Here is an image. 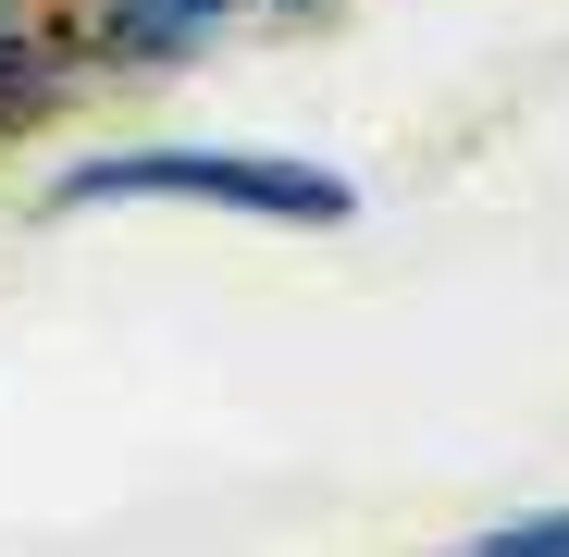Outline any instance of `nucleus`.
<instances>
[{
    "instance_id": "f257e3e1",
    "label": "nucleus",
    "mask_w": 569,
    "mask_h": 557,
    "mask_svg": "<svg viewBox=\"0 0 569 557\" xmlns=\"http://www.w3.org/2000/svg\"><path fill=\"white\" fill-rule=\"evenodd\" d=\"M50 211H137V199H173V211H236V223H347L359 186L335 161H298V149H223V137H149V149H100V161H62L38 186Z\"/></svg>"
},
{
    "instance_id": "39448f33",
    "label": "nucleus",
    "mask_w": 569,
    "mask_h": 557,
    "mask_svg": "<svg viewBox=\"0 0 569 557\" xmlns=\"http://www.w3.org/2000/svg\"><path fill=\"white\" fill-rule=\"evenodd\" d=\"M62 0H0V38H26V26H50Z\"/></svg>"
},
{
    "instance_id": "20e7f679",
    "label": "nucleus",
    "mask_w": 569,
    "mask_h": 557,
    "mask_svg": "<svg viewBox=\"0 0 569 557\" xmlns=\"http://www.w3.org/2000/svg\"><path fill=\"white\" fill-rule=\"evenodd\" d=\"M446 557H569V508H520V520H483L470 545H446Z\"/></svg>"
},
{
    "instance_id": "423d86ee",
    "label": "nucleus",
    "mask_w": 569,
    "mask_h": 557,
    "mask_svg": "<svg viewBox=\"0 0 569 557\" xmlns=\"http://www.w3.org/2000/svg\"><path fill=\"white\" fill-rule=\"evenodd\" d=\"M248 13H310V0H248Z\"/></svg>"
},
{
    "instance_id": "7ed1b4c3",
    "label": "nucleus",
    "mask_w": 569,
    "mask_h": 557,
    "mask_svg": "<svg viewBox=\"0 0 569 557\" xmlns=\"http://www.w3.org/2000/svg\"><path fill=\"white\" fill-rule=\"evenodd\" d=\"M74 87H87V62H74L62 13H50V26H26V38H0V137L62 125V100H74Z\"/></svg>"
},
{
    "instance_id": "f03ea898",
    "label": "nucleus",
    "mask_w": 569,
    "mask_h": 557,
    "mask_svg": "<svg viewBox=\"0 0 569 557\" xmlns=\"http://www.w3.org/2000/svg\"><path fill=\"white\" fill-rule=\"evenodd\" d=\"M248 0H62V38L87 74H186L211 62Z\"/></svg>"
}]
</instances>
